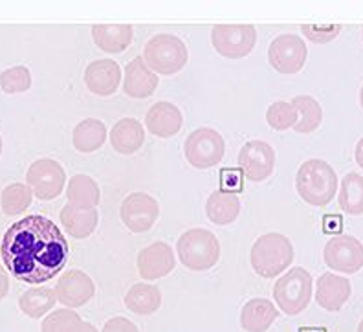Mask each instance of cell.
<instances>
[{"instance_id": "ffe728a7", "label": "cell", "mask_w": 363, "mask_h": 332, "mask_svg": "<svg viewBox=\"0 0 363 332\" xmlns=\"http://www.w3.org/2000/svg\"><path fill=\"white\" fill-rule=\"evenodd\" d=\"M277 318L279 312L270 299L253 297L240 310V327L246 332H266Z\"/></svg>"}, {"instance_id": "484cf974", "label": "cell", "mask_w": 363, "mask_h": 332, "mask_svg": "<svg viewBox=\"0 0 363 332\" xmlns=\"http://www.w3.org/2000/svg\"><path fill=\"white\" fill-rule=\"evenodd\" d=\"M74 147L79 153H94L101 149L103 143L106 142V127L103 121L96 118H86L79 121L74 128Z\"/></svg>"}, {"instance_id": "74e56055", "label": "cell", "mask_w": 363, "mask_h": 332, "mask_svg": "<svg viewBox=\"0 0 363 332\" xmlns=\"http://www.w3.org/2000/svg\"><path fill=\"white\" fill-rule=\"evenodd\" d=\"M323 228L327 233H337L343 228V222H341V218L337 215H328L323 221Z\"/></svg>"}, {"instance_id": "83f0119b", "label": "cell", "mask_w": 363, "mask_h": 332, "mask_svg": "<svg viewBox=\"0 0 363 332\" xmlns=\"http://www.w3.org/2000/svg\"><path fill=\"white\" fill-rule=\"evenodd\" d=\"M292 105L297 112V123L294 131L301 134L314 133L323 121V109L311 96H297L292 99Z\"/></svg>"}, {"instance_id": "7a4b0ae2", "label": "cell", "mask_w": 363, "mask_h": 332, "mask_svg": "<svg viewBox=\"0 0 363 332\" xmlns=\"http://www.w3.org/2000/svg\"><path fill=\"white\" fill-rule=\"evenodd\" d=\"M296 189L306 204L323 208L336 197V171L325 160H306L296 175Z\"/></svg>"}, {"instance_id": "9c48e42d", "label": "cell", "mask_w": 363, "mask_h": 332, "mask_svg": "<svg viewBox=\"0 0 363 332\" xmlns=\"http://www.w3.org/2000/svg\"><path fill=\"white\" fill-rule=\"evenodd\" d=\"M325 265L340 274H356L363 268V244L352 235H336L325 244Z\"/></svg>"}, {"instance_id": "b9f144b4", "label": "cell", "mask_w": 363, "mask_h": 332, "mask_svg": "<svg viewBox=\"0 0 363 332\" xmlns=\"http://www.w3.org/2000/svg\"><path fill=\"white\" fill-rule=\"evenodd\" d=\"M299 332H327V328H323V327H303Z\"/></svg>"}, {"instance_id": "4fadbf2b", "label": "cell", "mask_w": 363, "mask_h": 332, "mask_svg": "<svg viewBox=\"0 0 363 332\" xmlns=\"http://www.w3.org/2000/svg\"><path fill=\"white\" fill-rule=\"evenodd\" d=\"M240 171L250 182H262L274 173L275 151L270 143L252 140L242 145L239 153Z\"/></svg>"}, {"instance_id": "d6a6232c", "label": "cell", "mask_w": 363, "mask_h": 332, "mask_svg": "<svg viewBox=\"0 0 363 332\" xmlns=\"http://www.w3.org/2000/svg\"><path fill=\"white\" fill-rule=\"evenodd\" d=\"M31 87V74L26 67H11L0 74V89L6 94L26 92Z\"/></svg>"}, {"instance_id": "f546056e", "label": "cell", "mask_w": 363, "mask_h": 332, "mask_svg": "<svg viewBox=\"0 0 363 332\" xmlns=\"http://www.w3.org/2000/svg\"><path fill=\"white\" fill-rule=\"evenodd\" d=\"M337 204L349 215L363 213V177L358 173H349L343 177L340 186Z\"/></svg>"}, {"instance_id": "d590c367", "label": "cell", "mask_w": 363, "mask_h": 332, "mask_svg": "<svg viewBox=\"0 0 363 332\" xmlns=\"http://www.w3.org/2000/svg\"><path fill=\"white\" fill-rule=\"evenodd\" d=\"M220 191L226 193H239L244 187V175L240 169H222L220 173Z\"/></svg>"}, {"instance_id": "4316f807", "label": "cell", "mask_w": 363, "mask_h": 332, "mask_svg": "<svg viewBox=\"0 0 363 332\" xmlns=\"http://www.w3.org/2000/svg\"><path fill=\"white\" fill-rule=\"evenodd\" d=\"M160 305H162V292H160V288L152 287V284H133L125 296V306L134 314L149 316L156 312Z\"/></svg>"}, {"instance_id": "1f68e13d", "label": "cell", "mask_w": 363, "mask_h": 332, "mask_svg": "<svg viewBox=\"0 0 363 332\" xmlns=\"http://www.w3.org/2000/svg\"><path fill=\"white\" fill-rule=\"evenodd\" d=\"M266 121L274 131H288L297 123V112L292 101H275L266 111Z\"/></svg>"}, {"instance_id": "7c38bea8", "label": "cell", "mask_w": 363, "mask_h": 332, "mask_svg": "<svg viewBox=\"0 0 363 332\" xmlns=\"http://www.w3.org/2000/svg\"><path fill=\"white\" fill-rule=\"evenodd\" d=\"M121 221L133 233H145L158 221L160 206L147 193H130L125 197L120 208Z\"/></svg>"}, {"instance_id": "ac0fdd59", "label": "cell", "mask_w": 363, "mask_h": 332, "mask_svg": "<svg viewBox=\"0 0 363 332\" xmlns=\"http://www.w3.org/2000/svg\"><path fill=\"white\" fill-rule=\"evenodd\" d=\"M158 76L147 67L143 57H134L125 67L123 92L134 99H145L158 89Z\"/></svg>"}, {"instance_id": "7402d4cb", "label": "cell", "mask_w": 363, "mask_h": 332, "mask_svg": "<svg viewBox=\"0 0 363 332\" xmlns=\"http://www.w3.org/2000/svg\"><path fill=\"white\" fill-rule=\"evenodd\" d=\"M92 39L103 52L121 53L133 43L134 28L130 24H94Z\"/></svg>"}, {"instance_id": "3957f363", "label": "cell", "mask_w": 363, "mask_h": 332, "mask_svg": "<svg viewBox=\"0 0 363 332\" xmlns=\"http://www.w3.org/2000/svg\"><path fill=\"white\" fill-rule=\"evenodd\" d=\"M294 261L292 240L281 233L261 235L252 246L250 262L255 274L264 280H272L275 275L283 274Z\"/></svg>"}, {"instance_id": "f6af8a7d", "label": "cell", "mask_w": 363, "mask_h": 332, "mask_svg": "<svg viewBox=\"0 0 363 332\" xmlns=\"http://www.w3.org/2000/svg\"><path fill=\"white\" fill-rule=\"evenodd\" d=\"M0 155H2V138H0Z\"/></svg>"}, {"instance_id": "4dcf8cb0", "label": "cell", "mask_w": 363, "mask_h": 332, "mask_svg": "<svg viewBox=\"0 0 363 332\" xmlns=\"http://www.w3.org/2000/svg\"><path fill=\"white\" fill-rule=\"evenodd\" d=\"M31 199H33V191L30 189V186L15 182L2 189L0 206L6 215H21L31 206Z\"/></svg>"}, {"instance_id": "ab89813d", "label": "cell", "mask_w": 363, "mask_h": 332, "mask_svg": "<svg viewBox=\"0 0 363 332\" xmlns=\"http://www.w3.org/2000/svg\"><path fill=\"white\" fill-rule=\"evenodd\" d=\"M70 332H98V328L94 327L92 323H89V321H79Z\"/></svg>"}, {"instance_id": "60d3db41", "label": "cell", "mask_w": 363, "mask_h": 332, "mask_svg": "<svg viewBox=\"0 0 363 332\" xmlns=\"http://www.w3.org/2000/svg\"><path fill=\"white\" fill-rule=\"evenodd\" d=\"M354 158H356V164L363 169V138L356 143V151H354Z\"/></svg>"}, {"instance_id": "f1b7e54d", "label": "cell", "mask_w": 363, "mask_h": 332, "mask_svg": "<svg viewBox=\"0 0 363 332\" xmlns=\"http://www.w3.org/2000/svg\"><path fill=\"white\" fill-rule=\"evenodd\" d=\"M55 303H57L55 290H50V288H30L18 299V309L23 310L28 318L37 319L48 314L50 310L55 306Z\"/></svg>"}, {"instance_id": "7bdbcfd3", "label": "cell", "mask_w": 363, "mask_h": 332, "mask_svg": "<svg viewBox=\"0 0 363 332\" xmlns=\"http://www.w3.org/2000/svg\"><path fill=\"white\" fill-rule=\"evenodd\" d=\"M359 105H362V109H363V87H362V90H359Z\"/></svg>"}, {"instance_id": "e575fe53", "label": "cell", "mask_w": 363, "mask_h": 332, "mask_svg": "<svg viewBox=\"0 0 363 332\" xmlns=\"http://www.w3.org/2000/svg\"><path fill=\"white\" fill-rule=\"evenodd\" d=\"M341 24H303L301 31L303 35L308 40H312L314 45H327L333 43L337 35L341 33Z\"/></svg>"}, {"instance_id": "6da1fadb", "label": "cell", "mask_w": 363, "mask_h": 332, "mask_svg": "<svg viewBox=\"0 0 363 332\" xmlns=\"http://www.w3.org/2000/svg\"><path fill=\"white\" fill-rule=\"evenodd\" d=\"M6 268L18 281L39 284L50 281L68 261L62 231L43 215H28L6 230L0 246Z\"/></svg>"}, {"instance_id": "52a82bcc", "label": "cell", "mask_w": 363, "mask_h": 332, "mask_svg": "<svg viewBox=\"0 0 363 332\" xmlns=\"http://www.w3.org/2000/svg\"><path fill=\"white\" fill-rule=\"evenodd\" d=\"M224 153H226L224 138L215 128L209 127L193 131L184 143V155L187 162L196 169H209L220 164Z\"/></svg>"}, {"instance_id": "8fae6325", "label": "cell", "mask_w": 363, "mask_h": 332, "mask_svg": "<svg viewBox=\"0 0 363 332\" xmlns=\"http://www.w3.org/2000/svg\"><path fill=\"white\" fill-rule=\"evenodd\" d=\"M306 45L305 40L299 39V35L294 33H283L272 40L268 48V61L272 68L279 74H297L305 67L306 61Z\"/></svg>"}, {"instance_id": "e0dca14e", "label": "cell", "mask_w": 363, "mask_h": 332, "mask_svg": "<svg viewBox=\"0 0 363 332\" xmlns=\"http://www.w3.org/2000/svg\"><path fill=\"white\" fill-rule=\"evenodd\" d=\"M350 290V281L343 275H319L315 281V303L328 312H337L349 301Z\"/></svg>"}, {"instance_id": "d6986e66", "label": "cell", "mask_w": 363, "mask_h": 332, "mask_svg": "<svg viewBox=\"0 0 363 332\" xmlns=\"http://www.w3.org/2000/svg\"><path fill=\"white\" fill-rule=\"evenodd\" d=\"M182 123H184V116L173 103H155L145 114V127L149 128V133L158 138H171L178 134Z\"/></svg>"}, {"instance_id": "f35d334b", "label": "cell", "mask_w": 363, "mask_h": 332, "mask_svg": "<svg viewBox=\"0 0 363 332\" xmlns=\"http://www.w3.org/2000/svg\"><path fill=\"white\" fill-rule=\"evenodd\" d=\"M9 292V280H8V274H6V270L0 266V301L4 299L6 296H8Z\"/></svg>"}, {"instance_id": "d4e9b609", "label": "cell", "mask_w": 363, "mask_h": 332, "mask_svg": "<svg viewBox=\"0 0 363 332\" xmlns=\"http://www.w3.org/2000/svg\"><path fill=\"white\" fill-rule=\"evenodd\" d=\"M67 197L68 204L76 206V208L92 209L99 204L101 191H99V186L96 184V180L90 178L89 175H76V177H72L70 182H68Z\"/></svg>"}, {"instance_id": "277c9868", "label": "cell", "mask_w": 363, "mask_h": 332, "mask_svg": "<svg viewBox=\"0 0 363 332\" xmlns=\"http://www.w3.org/2000/svg\"><path fill=\"white\" fill-rule=\"evenodd\" d=\"M182 265L193 272H206L220 259V243L209 230L193 228L180 235L177 243Z\"/></svg>"}, {"instance_id": "2e32d148", "label": "cell", "mask_w": 363, "mask_h": 332, "mask_svg": "<svg viewBox=\"0 0 363 332\" xmlns=\"http://www.w3.org/2000/svg\"><path fill=\"white\" fill-rule=\"evenodd\" d=\"M121 83V68L112 59H98L92 61L84 70V84L96 96H112L120 89Z\"/></svg>"}, {"instance_id": "603a6c76", "label": "cell", "mask_w": 363, "mask_h": 332, "mask_svg": "<svg viewBox=\"0 0 363 332\" xmlns=\"http://www.w3.org/2000/svg\"><path fill=\"white\" fill-rule=\"evenodd\" d=\"M61 222L70 237L74 239H86L98 228L99 213L98 209H84L67 204L61 209Z\"/></svg>"}, {"instance_id": "44dd1931", "label": "cell", "mask_w": 363, "mask_h": 332, "mask_svg": "<svg viewBox=\"0 0 363 332\" xmlns=\"http://www.w3.org/2000/svg\"><path fill=\"white\" fill-rule=\"evenodd\" d=\"M143 142H145V131H143L142 123L134 118H123V120L116 121L112 127L111 145L120 155H134L142 149Z\"/></svg>"}, {"instance_id": "cb8c5ba5", "label": "cell", "mask_w": 363, "mask_h": 332, "mask_svg": "<svg viewBox=\"0 0 363 332\" xmlns=\"http://www.w3.org/2000/svg\"><path fill=\"white\" fill-rule=\"evenodd\" d=\"M206 215L213 224H218V226L231 224L240 215L239 197L220 189L213 191L206 202Z\"/></svg>"}, {"instance_id": "bcb514c9", "label": "cell", "mask_w": 363, "mask_h": 332, "mask_svg": "<svg viewBox=\"0 0 363 332\" xmlns=\"http://www.w3.org/2000/svg\"><path fill=\"white\" fill-rule=\"evenodd\" d=\"M362 37H363V28H362Z\"/></svg>"}, {"instance_id": "ee69618b", "label": "cell", "mask_w": 363, "mask_h": 332, "mask_svg": "<svg viewBox=\"0 0 363 332\" xmlns=\"http://www.w3.org/2000/svg\"><path fill=\"white\" fill-rule=\"evenodd\" d=\"M358 332H363V319L359 321V325H358Z\"/></svg>"}, {"instance_id": "9a60e30c", "label": "cell", "mask_w": 363, "mask_h": 332, "mask_svg": "<svg viewBox=\"0 0 363 332\" xmlns=\"http://www.w3.org/2000/svg\"><path fill=\"white\" fill-rule=\"evenodd\" d=\"M174 252L165 243H152L138 253L136 266L143 280L155 281L174 270Z\"/></svg>"}, {"instance_id": "8d00e7d4", "label": "cell", "mask_w": 363, "mask_h": 332, "mask_svg": "<svg viewBox=\"0 0 363 332\" xmlns=\"http://www.w3.org/2000/svg\"><path fill=\"white\" fill-rule=\"evenodd\" d=\"M101 332H140L136 325L127 318H121V316H116V318H111L103 325Z\"/></svg>"}, {"instance_id": "8992f818", "label": "cell", "mask_w": 363, "mask_h": 332, "mask_svg": "<svg viewBox=\"0 0 363 332\" xmlns=\"http://www.w3.org/2000/svg\"><path fill=\"white\" fill-rule=\"evenodd\" d=\"M143 61L155 74L173 76L187 62V46L171 33H158L143 48Z\"/></svg>"}, {"instance_id": "5bb4252c", "label": "cell", "mask_w": 363, "mask_h": 332, "mask_svg": "<svg viewBox=\"0 0 363 332\" xmlns=\"http://www.w3.org/2000/svg\"><path fill=\"white\" fill-rule=\"evenodd\" d=\"M53 290L59 303L74 310L86 305L92 299L96 294V284L83 270H68L59 277Z\"/></svg>"}, {"instance_id": "ba28073f", "label": "cell", "mask_w": 363, "mask_h": 332, "mask_svg": "<svg viewBox=\"0 0 363 332\" xmlns=\"http://www.w3.org/2000/svg\"><path fill=\"white\" fill-rule=\"evenodd\" d=\"M213 48L222 57L242 59L257 43V31L252 24H217L211 33Z\"/></svg>"}, {"instance_id": "5b68a950", "label": "cell", "mask_w": 363, "mask_h": 332, "mask_svg": "<svg viewBox=\"0 0 363 332\" xmlns=\"http://www.w3.org/2000/svg\"><path fill=\"white\" fill-rule=\"evenodd\" d=\"M314 281L308 270L296 266L290 268L274 284V299L286 316H297L311 305Z\"/></svg>"}, {"instance_id": "30bf717a", "label": "cell", "mask_w": 363, "mask_h": 332, "mask_svg": "<svg viewBox=\"0 0 363 332\" xmlns=\"http://www.w3.org/2000/svg\"><path fill=\"white\" fill-rule=\"evenodd\" d=\"M28 186L39 200H53L65 189L67 173L59 162L52 158H40L30 165L26 175Z\"/></svg>"}, {"instance_id": "836d02e7", "label": "cell", "mask_w": 363, "mask_h": 332, "mask_svg": "<svg viewBox=\"0 0 363 332\" xmlns=\"http://www.w3.org/2000/svg\"><path fill=\"white\" fill-rule=\"evenodd\" d=\"M81 319L79 316L74 312L72 309H61L55 310L48 318L43 321V327L40 331L43 332H70L72 328L79 323Z\"/></svg>"}]
</instances>
